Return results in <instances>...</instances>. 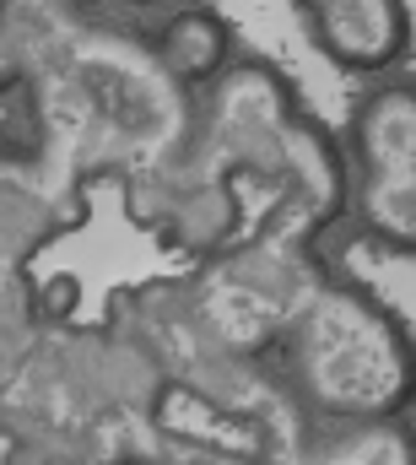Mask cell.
Listing matches in <instances>:
<instances>
[{
    "label": "cell",
    "instance_id": "obj_7",
    "mask_svg": "<svg viewBox=\"0 0 416 465\" xmlns=\"http://www.w3.org/2000/svg\"><path fill=\"white\" fill-rule=\"evenodd\" d=\"M130 5H163V0H130Z\"/></svg>",
    "mask_w": 416,
    "mask_h": 465
},
{
    "label": "cell",
    "instance_id": "obj_1",
    "mask_svg": "<svg viewBox=\"0 0 416 465\" xmlns=\"http://www.w3.org/2000/svg\"><path fill=\"white\" fill-rule=\"evenodd\" d=\"M298 390L330 417H390L411 401L416 362L406 331L368 292L330 282L298 309L287 331Z\"/></svg>",
    "mask_w": 416,
    "mask_h": 465
},
{
    "label": "cell",
    "instance_id": "obj_5",
    "mask_svg": "<svg viewBox=\"0 0 416 465\" xmlns=\"http://www.w3.org/2000/svg\"><path fill=\"white\" fill-rule=\"evenodd\" d=\"M22 82V54H16V33L0 22V98Z\"/></svg>",
    "mask_w": 416,
    "mask_h": 465
},
{
    "label": "cell",
    "instance_id": "obj_2",
    "mask_svg": "<svg viewBox=\"0 0 416 465\" xmlns=\"http://www.w3.org/2000/svg\"><path fill=\"white\" fill-rule=\"evenodd\" d=\"M346 212L357 232L416 260V71L362 82L346 114Z\"/></svg>",
    "mask_w": 416,
    "mask_h": 465
},
{
    "label": "cell",
    "instance_id": "obj_6",
    "mask_svg": "<svg viewBox=\"0 0 416 465\" xmlns=\"http://www.w3.org/2000/svg\"><path fill=\"white\" fill-rule=\"evenodd\" d=\"M54 5H93V0H54Z\"/></svg>",
    "mask_w": 416,
    "mask_h": 465
},
{
    "label": "cell",
    "instance_id": "obj_3",
    "mask_svg": "<svg viewBox=\"0 0 416 465\" xmlns=\"http://www.w3.org/2000/svg\"><path fill=\"white\" fill-rule=\"evenodd\" d=\"M287 5L303 38L341 76L357 82L401 71L416 44L411 0H287Z\"/></svg>",
    "mask_w": 416,
    "mask_h": 465
},
{
    "label": "cell",
    "instance_id": "obj_4",
    "mask_svg": "<svg viewBox=\"0 0 416 465\" xmlns=\"http://www.w3.org/2000/svg\"><path fill=\"white\" fill-rule=\"evenodd\" d=\"M233 27L211 5H179L152 33V60L179 87H216L233 71Z\"/></svg>",
    "mask_w": 416,
    "mask_h": 465
}]
</instances>
